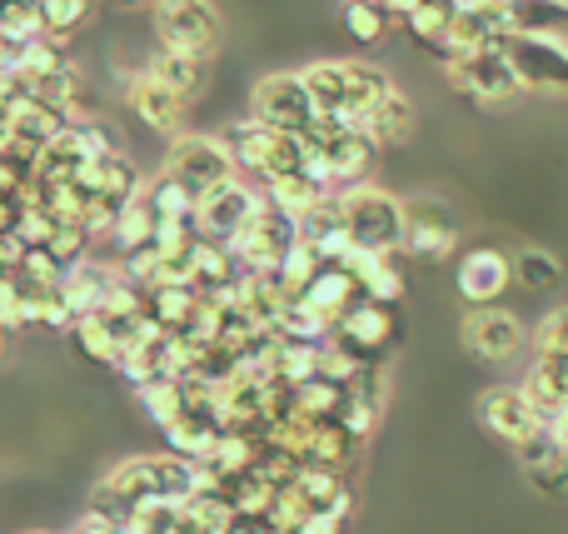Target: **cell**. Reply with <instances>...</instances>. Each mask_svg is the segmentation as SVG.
<instances>
[{"mask_svg": "<svg viewBox=\"0 0 568 534\" xmlns=\"http://www.w3.org/2000/svg\"><path fill=\"white\" fill-rule=\"evenodd\" d=\"M479 420H484V430H489L494 440H504V445H514L519 450L524 440H534L544 430V420H539V410L524 400V390L519 385H499V390H489V395L479 400Z\"/></svg>", "mask_w": 568, "mask_h": 534, "instance_id": "obj_14", "label": "cell"}, {"mask_svg": "<svg viewBox=\"0 0 568 534\" xmlns=\"http://www.w3.org/2000/svg\"><path fill=\"white\" fill-rule=\"evenodd\" d=\"M509 40V20H504V6H474V10H454L449 26V50L444 56H479V50H494Z\"/></svg>", "mask_w": 568, "mask_h": 534, "instance_id": "obj_18", "label": "cell"}, {"mask_svg": "<svg viewBox=\"0 0 568 534\" xmlns=\"http://www.w3.org/2000/svg\"><path fill=\"white\" fill-rule=\"evenodd\" d=\"M374 6H379V10H384V16H389V20H409V16H414V10H419V6H424V0H374Z\"/></svg>", "mask_w": 568, "mask_h": 534, "instance_id": "obj_46", "label": "cell"}, {"mask_svg": "<svg viewBox=\"0 0 568 534\" xmlns=\"http://www.w3.org/2000/svg\"><path fill=\"white\" fill-rule=\"evenodd\" d=\"M344 270L354 275L364 300L374 305H399L404 295V270H399V255H374V250H349Z\"/></svg>", "mask_w": 568, "mask_h": 534, "instance_id": "obj_19", "label": "cell"}, {"mask_svg": "<svg viewBox=\"0 0 568 534\" xmlns=\"http://www.w3.org/2000/svg\"><path fill=\"white\" fill-rule=\"evenodd\" d=\"M165 170H170V175H175L195 200L215 195L220 185H230V180L240 175V170H235V155H230V145H225V135H195V130H190V135H175V140H170Z\"/></svg>", "mask_w": 568, "mask_h": 534, "instance_id": "obj_4", "label": "cell"}, {"mask_svg": "<svg viewBox=\"0 0 568 534\" xmlns=\"http://www.w3.org/2000/svg\"><path fill=\"white\" fill-rule=\"evenodd\" d=\"M80 140H85L90 160H110V155H125V145H120V135L105 125V120H75Z\"/></svg>", "mask_w": 568, "mask_h": 534, "instance_id": "obj_42", "label": "cell"}, {"mask_svg": "<svg viewBox=\"0 0 568 534\" xmlns=\"http://www.w3.org/2000/svg\"><path fill=\"white\" fill-rule=\"evenodd\" d=\"M519 465L544 495H568V450L559 445V435L549 425L519 445Z\"/></svg>", "mask_w": 568, "mask_h": 534, "instance_id": "obj_20", "label": "cell"}, {"mask_svg": "<svg viewBox=\"0 0 568 534\" xmlns=\"http://www.w3.org/2000/svg\"><path fill=\"white\" fill-rule=\"evenodd\" d=\"M459 250V220L444 200L434 195H419L404 205V250L399 255H414V260H444Z\"/></svg>", "mask_w": 568, "mask_h": 534, "instance_id": "obj_9", "label": "cell"}, {"mask_svg": "<svg viewBox=\"0 0 568 534\" xmlns=\"http://www.w3.org/2000/svg\"><path fill=\"white\" fill-rule=\"evenodd\" d=\"M354 300H359V285H354V275L344 265H324L320 275L310 280V285H304V295L294 300V305H304V310H314V315L324 320V325L334 330V320L344 315V310L354 305Z\"/></svg>", "mask_w": 568, "mask_h": 534, "instance_id": "obj_22", "label": "cell"}, {"mask_svg": "<svg viewBox=\"0 0 568 534\" xmlns=\"http://www.w3.org/2000/svg\"><path fill=\"white\" fill-rule=\"evenodd\" d=\"M90 165V150L75 125H65L45 150L36 155V185H75L80 170Z\"/></svg>", "mask_w": 568, "mask_h": 534, "instance_id": "obj_23", "label": "cell"}, {"mask_svg": "<svg viewBox=\"0 0 568 534\" xmlns=\"http://www.w3.org/2000/svg\"><path fill=\"white\" fill-rule=\"evenodd\" d=\"M324 195H329V190L314 185L304 170H294V175H275V180H265V185H260V200H265V205H275V210H284V215H294V220L310 215Z\"/></svg>", "mask_w": 568, "mask_h": 534, "instance_id": "obj_28", "label": "cell"}, {"mask_svg": "<svg viewBox=\"0 0 568 534\" xmlns=\"http://www.w3.org/2000/svg\"><path fill=\"white\" fill-rule=\"evenodd\" d=\"M145 200H150V210H155L160 225H165V220H190L200 210V200L190 195V190L180 185L170 170H160V175L145 180Z\"/></svg>", "mask_w": 568, "mask_h": 534, "instance_id": "obj_33", "label": "cell"}, {"mask_svg": "<svg viewBox=\"0 0 568 534\" xmlns=\"http://www.w3.org/2000/svg\"><path fill=\"white\" fill-rule=\"evenodd\" d=\"M549 430H554V435H559V445L568 450V410H564V415H559V420H554V425H549Z\"/></svg>", "mask_w": 568, "mask_h": 534, "instance_id": "obj_48", "label": "cell"}, {"mask_svg": "<svg viewBox=\"0 0 568 534\" xmlns=\"http://www.w3.org/2000/svg\"><path fill=\"white\" fill-rule=\"evenodd\" d=\"M364 130H369V135H374V145H379V150L404 145V140L414 135V105L399 95V90H394V95L384 100V105L369 115V125H364Z\"/></svg>", "mask_w": 568, "mask_h": 534, "instance_id": "obj_34", "label": "cell"}, {"mask_svg": "<svg viewBox=\"0 0 568 534\" xmlns=\"http://www.w3.org/2000/svg\"><path fill=\"white\" fill-rule=\"evenodd\" d=\"M20 260H26V245H20V235H0V270H6V275H16Z\"/></svg>", "mask_w": 568, "mask_h": 534, "instance_id": "obj_45", "label": "cell"}, {"mask_svg": "<svg viewBox=\"0 0 568 534\" xmlns=\"http://www.w3.org/2000/svg\"><path fill=\"white\" fill-rule=\"evenodd\" d=\"M454 285H459V295L469 300L474 310L499 305L504 290L514 285V255H504V250H494V245L469 250V255L459 260V275H454Z\"/></svg>", "mask_w": 568, "mask_h": 534, "instance_id": "obj_13", "label": "cell"}, {"mask_svg": "<svg viewBox=\"0 0 568 534\" xmlns=\"http://www.w3.org/2000/svg\"><path fill=\"white\" fill-rule=\"evenodd\" d=\"M140 405H145V415L155 420L160 430H170L180 415H185V385L180 380H155V385H145L140 390Z\"/></svg>", "mask_w": 568, "mask_h": 534, "instance_id": "obj_37", "label": "cell"}, {"mask_svg": "<svg viewBox=\"0 0 568 534\" xmlns=\"http://www.w3.org/2000/svg\"><path fill=\"white\" fill-rule=\"evenodd\" d=\"M115 280H120V265H105V260L90 255V260H80V265L65 270V280H60V300H65V310L75 320L100 315L105 300H110V290H115Z\"/></svg>", "mask_w": 568, "mask_h": 534, "instance_id": "obj_17", "label": "cell"}, {"mask_svg": "<svg viewBox=\"0 0 568 534\" xmlns=\"http://www.w3.org/2000/svg\"><path fill=\"white\" fill-rule=\"evenodd\" d=\"M339 210L354 250H374V255H399L404 250V200H394L389 190L379 185L339 190Z\"/></svg>", "mask_w": 568, "mask_h": 534, "instance_id": "obj_1", "label": "cell"}, {"mask_svg": "<svg viewBox=\"0 0 568 534\" xmlns=\"http://www.w3.org/2000/svg\"><path fill=\"white\" fill-rule=\"evenodd\" d=\"M150 20H155L160 50H180V56L210 60L225 46V20H220V10L210 6V0H155Z\"/></svg>", "mask_w": 568, "mask_h": 534, "instance_id": "obj_3", "label": "cell"}, {"mask_svg": "<svg viewBox=\"0 0 568 534\" xmlns=\"http://www.w3.org/2000/svg\"><path fill=\"white\" fill-rule=\"evenodd\" d=\"M514 75L524 90H568V46L554 36H509L504 40Z\"/></svg>", "mask_w": 568, "mask_h": 534, "instance_id": "obj_10", "label": "cell"}, {"mask_svg": "<svg viewBox=\"0 0 568 534\" xmlns=\"http://www.w3.org/2000/svg\"><path fill=\"white\" fill-rule=\"evenodd\" d=\"M464 350H469L474 360H484V365H504V360H514L524 350L519 315H509V310H499V305L469 310V315H464Z\"/></svg>", "mask_w": 568, "mask_h": 534, "instance_id": "obj_12", "label": "cell"}, {"mask_svg": "<svg viewBox=\"0 0 568 534\" xmlns=\"http://www.w3.org/2000/svg\"><path fill=\"white\" fill-rule=\"evenodd\" d=\"M304 90L314 100V115H339L344 120V90H349V60H314L300 70Z\"/></svg>", "mask_w": 568, "mask_h": 534, "instance_id": "obj_27", "label": "cell"}, {"mask_svg": "<svg viewBox=\"0 0 568 534\" xmlns=\"http://www.w3.org/2000/svg\"><path fill=\"white\" fill-rule=\"evenodd\" d=\"M40 36V0H0V40L30 46Z\"/></svg>", "mask_w": 568, "mask_h": 534, "instance_id": "obj_38", "label": "cell"}, {"mask_svg": "<svg viewBox=\"0 0 568 534\" xmlns=\"http://www.w3.org/2000/svg\"><path fill=\"white\" fill-rule=\"evenodd\" d=\"M444 75H449V85L459 95L479 100V105H509L524 90L509 56H504V46L479 50V56H444Z\"/></svg>", "mask_w": 568, "mask_h": 534, "instance_id": "obj_7", "label": "cell"}, {"mask_svg": "<svg viewBox=\"0 0 568 534\" xmlns=\"http://www.w3.org/2000/svg\"><path fill=\"white\" fill-rule=\"evenodd\" d=\"M339 26H344V36H349L354 46L369 50V46H379V40L389 36L394 20L384 16L374 0H344V6H339Z\"/></svg>", "mask_w": 568, "mask_h": 534, "instance_id": "obj_35", "label": "cell"}, {"mask_svg": "<svg viewBox=\"0 0 568 534\" xmlns=\"http://www.w3.org/2000/svg\"><path fill=\"white\" fill-rule=\"evenodd\" d=\"M125 105L135 110V120L140 125H150V130H160V135H180V125H185V100L175 95L170 85H160L155 75H130L125 80Z\"/></svg>", "mask_w": 568, "mask_h": 534, "instance_id": "obj_16", "label": "cell"}, {"mask_svg": "<svg viewBox=\"0 0 568 534\" xmlns=\"http://www.w3.org/2000/svg\"><path fill=\"white\" fill-rule=\"evenodd\" d=\"M16 220H20V200L0 195V235H16Z\"/></svg>", "mask_w": 568, "mask_h": 534, "instance_id": "obj_47", "label": "cell"}, {"mask_svg": "<svg viewBox=\"0 0 568 534\" xmlns=\"http://www.w3.org/2000/svg\"><path fill=\"white\" fill-rule=\"evenodd\" d=\"M374 425H379V405H369V400H359V395L344 400V410H339V430L354 440V445H359V440L369 435Z\"/></svg>", "mask_w": 568, "mask_h": 534, "instance_id": "obj_41", "label": "cell"}, {"mask_svg": "<svg viewBox=\"0 0 568 534\" xmlns=\"http://www.w3.org/2000/svg\"><path fill=\"white\" fill-rule=\"evenodd\" d=\"M534 355H544V360H568V305L544 315L539 335H534Z\"/></svg>", "mask_w": 568, "mask_h": 534, "instance_id": "obj_40", "label": "cell"}, {"mask_svg": "<svg viewBox=\"0 0 568 534\" xmlns=\"http://www.w3.org/2000/svg\"><path fill=\"white\" fill-rule=\"evenodd\" d=\"M145 310L170 330V335H185L200 315V290L195 285H160L145 295Z\"/></svg>", "mask_w": 568, "mask_h": 534, "instance_id": "obj_29", "label": "cell"}, {"mask_svg": "<svg viewBox=\"0 0 568 534\" xmlns=\"http://www.w3.org/2000/svg\"><path fill=\"white\" fill-rule=\"evenodd\" d=\"M155 230H160V220H155V210H150V200L135 195L125 210H120V220H115V230H110V240H115L120 260H125V255H135V250H150V245H155Z\"/></svg>", "mask_w": 568, "mask_h": 534, "instance_id": "obj_30", "label": "cell"}, {"mask_svg": "<svg viewBox=\"0 0 568 534\" xmlns=\"http://www.w3.org/2000/svg\"><path fill=\"white\" fill-rule=\"evenodd\" d=\"M0 330H26L20 325V285H16V275H6L0 280Z\"/></svg>", "mask_w": 568, "mask_h": 534, "instance_id": "obj_44", "label": "cell"}, {"mask_svg": "<svg viewBox=\"0 0 568 534\" xmlns=\"http://www.w3.org/2000/svg\"><path fill=\"white\" fill-rule=\"evenodd\" d=\"M564 280V265L549 255V250H539V245H529V250H519L514 255V285H524V290H554Z\"/></svg>", "mask_w": 568, "mask_h": 534, "instance_id": "obj_36", "label": "cell"}, {"mask_svg": "<svg viewBox=\"0 0 568 534\" xmlns=\"http://www.w3.org/2000/svg\"><path fill=\"white\" fill-rule=\"evenodd\" d=\"M115 6H155V0H115Z\"/></svg>", "mask_w": 568, "mask_h": 534, "instance_id": "obj_49", "label": "cell"}, {"mask_svg": "<svg viewBox=\"0 0 568 534\" xmlns=\"http://www.w3.org/2000/svg\"><path fill=\"white\" fill-rule=\"evenodd\" d=\"M320 160L329 165L334 190H354V185H369V170L379 165V145L364 125H344L329 145L320 150Z\"/></svg>", "mask_w": 568, "mask_h": 534, "instance_id": "obj_15", "label": "cell"}, {"mask_svg": "<svg viewBox=\"0 0 568 534\" xmlns=\"http://www.w3.org/2000/svg\"><path fill=\"white\" fill-rule=\"evenodd\" d=\"M20 280H30V285H45V290H60V280H65V270L50 260V250H26V260H20L16 270Z\"/></svg>", "mask_w": 568, "mask_h": 534, "instance_id": "obj_43", "label": "cell"}, {"mask_svg": "<svg viewBox=\"0 0 568 534\" xmlns=\"http://www.w3.org/2000/svg\"><path fill=\"white\" fill-rule=\"evenodd\" d=\"M145 75H155L160 85H170L190 105V100L205 95V85H210V60L180 56V50H155V56L145 60Z\"/></svg>", "mask_w": 568, "mask_h": 534, "instance_id": "obj_24", "label": "cell"}, {"mask_svg": "<svg viewBox=\"0 0 568 534\" xmlns=\"http://www.w3.org/2000/svg\"><path fill=\"white\" fill-rule=\"evenodd\" d=\"M449 26H454V0H424V6L404 20V30L414 36V46L439 50V56L449 50Z\"/></svg>", "mask_w": 568, "mask_h": 534, "instance_id": "obj_32", "label": "cell"}, {"mask_svg": "<svg viewBox=\"0 0 568 534\" xmlns=\"http://www.w3.org/2000/svg\"><path fill=\"white\" fill-rule=\"evenodd\" d=\"M394 340H399V315H394V305H374V300H364V295L354 300L329 330V345L344 350L349 360H359V365H379Z\"/></svg>", "mask_w": 568, "mask_h": 534, "instance_id": "obj_6", "label": "cell"}, {"mask_svg": "<svg viewBox=\"0 0 568 534\" xmlns=\"http://www.w3.org/2000/svg\"><path fill=\"white\" fill-rule=\"evenodd\" d=\"M90 16H95V0H40V36L70 46L90 26Z\"/></svg>", "mask_w": 568, "mask_h": 534, "instance_id": "obj_31", "label": "cell"}, {"mask_svg": "<svg viewBox=\"0 0 568 534\" xmlns=\"http://www.w3.org/2000/svg\"><path fill=\"white\" fill-rule=\"evenodd\" d=\"M6 345H10V335H6V330H0V360H6Z\"/></svg>", "mask_w": 568, "mask_h": 534, "instance_id": "obj_50", "label": "cell"}, {"mask_svg": "<svg viewBox=\"0 0 568 534\" xmlns=\"http://www.w3.org/2000/svg\"><path fill=\"white\" fill-rule=\"evenodd\" d=\"M294 245H300V220L284 215V210H275V205H260L255 220L230 240V250H235V260H240L245 275H275Z\"/></svg>", "mask_w": 568, "mask_h": 534, "instance_id": "obj_5", "label": "cell"}, {"mask_svg": "<svg viewBox=\"0 0 568 534\" xmlns=\"http://www.w3.org/2000/svg\"><path fill=\"white\" fill-rule=\"evenodd\" d=\"M509 36H554L564 40L568 30V0H499Z\"/></svg>", "mask_w": 568, "mask_h": 534, "instance_id": "obj_26", "label": "cell"}, {"mask_svg": "<svg viewBox=\"0 0 568 534\" xmlns=\"http://www.w3.org/2000/svg\"><path fill=\"white\" fill-rule=\"evenodd\" d=\"M225 145H230V155H235V170L255 175L260 185L275 180V175H294V170H304V160H310V150H304L300 135H290V130H270V125H260V120H240V125H230Z\"/></svg>", "mask_w": 568, "mask_h": 534, "instance_id": "obj_2", "label": "cell"}, {"mask_svg": "<svg viewBox=\"0 0 568 534\" xmlns=\"http://www.w3.org/2000/svg\"><path fill=\"white\" fill-rule=\"evenodd\" d=\"M90 245H95V240L85 235V225H55V235H50L45 250L60 270H70V265H80V260H90Z\"/></svg>", "mask_w": 568, "mask_h": 534, "instance_id": "obj_39", "label": "cell"}, {"mask_svg": "<svg viewBox=\"0 0 568 534\" xmlns=\"http://www.w3.org/2000/svg\"><path fill=\"white\" fill-rule=\"evenodd\" d=\"M260 205H265V200H260L255 185H245V180H230V185H220L215 195L200 200V210H195L200 235L215 240V245H230V240H235L240 230L255 220Z\"/></svg>", "mask_w": 568, "mask_h": 534, "instance_id": "obj_11", "label": "cell"}, {"mask_svg": "<svg viewBox=\"0 0 568 534\" xmlns=\"http://www.w3.org/2000/svg\"><path fill=\"white\" fill-rule=\"evenodd\" d=\"M519 390H524V400L539 410L544 425H554V420L568 410V360L534 355V365H529V375H524Z\"/></svg>", "mask_w": 568, "mask_h": 534, "instance_id": "obj_21", "label": "cell"}, {"mask_svg": "<svg viewBox=\"0 0 568 534\" xmlns=\"http://www.w3.org/2000/svg\"><path fill=\"white\" fill-rule=\"evenodd\" d=\"M250 120L300 135L314 120V100H310V90H304L300 70H275V75L260 80V85L250 90Z\"/></svg>", "mask_w": 568, "mask_h": 534, "instance_id": "obj_8", "label": "cell"}, {"mask_svg": "<svg viewBox=\"0 0 568 534\" xmlns=\"http://www.w3.org/2000/svg\"><path fill=\"white\" fill-rule=\"evenodd\" d=\"M394 95L389 75L379 66H364V60H349V90H344V120L349 125H369V115Z\"/></svg>", "mask_w": 568, "mask_h": 534, "instance_id": "obj_25", "label": "cell"}]
</instances>
